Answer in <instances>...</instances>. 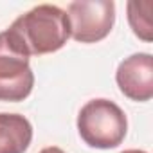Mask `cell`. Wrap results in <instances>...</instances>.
<instances>
[{
  "label": "cell",
  "mask_w": 153,
  "mask_h": 153,
  "mask_svg": "<svg viewBox=\"0 0 153 153\" xmlns=\"http://www.w3.org/2000/svg\"><path fill=\"white\" fill-rule=\"evenodd\" d=\"M70 36L81 43H96L106 38L115 22L112 0H76L67 9Z\"/></svg>",
  "instance_id": "3"
},
{
  "label": "cell",
  "mask_w": 153,
  "mask_h": 153,
  "mask_svg": "<svg viewBox=\"0 0 153 153\" xmlns=\"http://www.w3.org/2000/svg\"><path fill=\"white\" fill-rule=\"evenodd\" d=\"M34 87L29 58L20 52L7 33H0V101H24Z\"/></svg>",
  "instance_id": "4"
},
{
  "label": "cell",
  "mask_w": 153,
  "mask_h": 153,
  "mask_svg": "<svg viewBox=\"0 0 153 153\" xmlns=\"http://www.w3.org/2000/svg\"><path fill=\"white\" fill-rule=\"evenodd\" d=\"M40 153H65L61 148H58V146H49V148H43Z\"/></svg>",
  "instance_id": "8"
},
{
  "label": "cell",
  "mask_w": 153,
  "mask_h": 153,
  "mask_svg": "<svg viewBox=\"0 0 153 153\" xmlns=\"http://www.w3.org/2000/svg\"><path fill=\"white\" fill-rule=\"evenodd\" d=\"M126 130V114L110 99H92L79 110L78 131L92 148H117L124 140Z\"/></svg>",
  "instance_id": "2"
},
{
  "label": "cell",
  "mask_w": 153,
  "mask_h": 153,
  "mask_svg": "<svg viewBox=\"0 0 153 153\" xmlns=\"http://www.w3.org/2000/svg\"><path fill=\"white\" fill-rule=\"evenodd\" d=\"M6 33L13 45L27 58L56 52L70 38L67 13L51 4L36 6L18 16Z\"/></svg>",
  "instance_id": "1"
},
{
  "label": "cell",
  "mask_w": 153,
  "mask_h": 153,
  "mask_svg": "<svg viewBox=\"0 0 153 153\" xmlns=\"http://www.w3.org/2000/svg\"><path fill=\"white\" fill-rule=\"evenodd\" d=\"M151 7H153V4L149 0H131V2H128V22H130L133 33L144 42H151V38H153L151 15H149Z\"/></svg>",
  "instance_id": "7"
},
{
  "label": "cell",
  "mask_w": 153,
  "mask_h": 153,
  "mask_svg": "<svg viewBox=\"0 0 153 153\" xmlns=\"http://www.w3.org/2000/svg\"><path fill=\"white\" fill-rule=\"evenodd\" d=\"M123 153H146V151H142V149H126Z\"/></svg>",
  "instance_id": "9"
},
{
  "label": "cell",
  "mask_w": 153,
  "mask_h": 153,
  "mask_svg": "<svg viewBox=\"0 0 153 153\" xmlns=\"http://www.w3.org/2000/svg\"><path fill=\"white\" fill-rule=\"evenodd\" d=\"M121 92L131 101H149L153 97V56L137 52L123 59L115 72Z\"/></svg>",
  "instance_id": "5"
},
{
  "label": "cell",
  "mask_w": 153,
  "mask_h": 153,
  "mask_svg": "<svg viewBox=\"0 0 153 153\" xmlns=\"http://www.w3.org/2000/svg\"><path fill=\"white\" fill-rule=\"evenodd\" d=\"M33 126L20 114H0V153H25Z\"/></svg>",
  "instance_id": "6"
}]
</instances>
